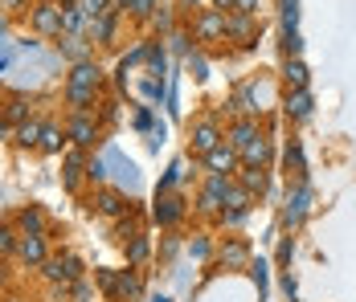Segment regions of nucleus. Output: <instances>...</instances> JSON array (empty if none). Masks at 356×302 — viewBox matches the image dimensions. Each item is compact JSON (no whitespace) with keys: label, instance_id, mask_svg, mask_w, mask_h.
I'll use <instances>...</instances> for the list:
<instances>
[{"label":"nucleus","instance_id":"ddd939ff","mask_svg":"<svg viewBox=\"0 0 356 302\" xmlns=\"http://www.w3.org/2000/svg\"><path fill=\"white\" fill-rule=\"evenodd\" d=\"M254 139H262V131H258V119H238V123L229 127V147H234V151L250 147Z\"/></svg>","mask_w":356,"mask_h":302},{"label":"nucleus","instance_id":"393cba45","mask_svg":"<svg viewBox=\"0 0 356 302\" xmlns=\"http://www.w3.org/2000/svg\"><path fill=\"white\" fill-rule=\"evenodd\" d=\"M115 299H140V278L131 269H115Z\"/></svg>","mask_w":356,"mask_h":302},{"label":"nucleus","instance_id":"6e6552de","mask_svg":"<svg viewBox=\"0 0 356 302\" xmlns=\"http://www.w3.org/2000/svg\"><path fill=\"white\" fill-rule=\"evenodd\" d=\"M307 208H312V188H307V184H299V188L286 196V212H283L286 225H291V229H299V225H303V217H307Z\"/></svg>","mask_w":356,"mask_h":302},{"label":"nucleus","instance_id":"f03ea898","mask_svg":"<svg viewBox=\"0 0 356 302\" xmlns=\"http://www.w3.org/2000/svg\"><path fill=\"white\" fill-rule=\"evenodd\" d=\"M66 139H70L74 147H95L99 143V123L90 119V110L82 115V110H70V119H66Z\"/></svg>","mask_w":356,"mask_h":302},{"label":"nucleus","instance_id":"f704fd0d","mask_svg":"<svg viewBox=\"0 0 356 302\" xmlns=\"http://www.w3.org/2000/svg\"><path fill=\"white\" fill-rule=\"evenodd\" d=\"M299 49H303V37L295 33V29H286V37H283V53H286V58H299Z\"/></svg>","mask_w":356,"mask_h":302},{"label":"nucleus","instance_id":"2eb2a0df","mask_svg":"<svg viewBox=\"0 0 356 302\" xmlns=\"http://www.w3.org/2000/svg\"><path fill=\"white\" fill-rule=\"evenodd\" d=\"M66 82H70V86H90V90H99V86H103V69L95 66V62H78Z\"/></svg>","mask_w":356,"mask_h":302},{"label":"nucleus","instance_id":"412c9836","mask_svg":"<svg viewBox=\"0 0 356 302\" xmlns=\"http://www.w3.org/2000/svg\"><path fill=\"white\" fill-rule=\"evenodd\" d=\"M238 188H246L250 196H262V192H266V171L242 164V168H238Z\"/></svg>","mask_w":356,"mask_h":302},{"label":"nucleus","instance_id":"bb28decb","mask_svg":"<svg viewBox=\"0 0 356 302\" xmlns=\"http://www.w3.org/2000/svg\"><path fill=\"white\" fill-rule=\"evenodd\" d=\"M221 266H229V269H242V266H250V249L242 245V241H229V245L221 249Z\"/></svg>","mask_w":356,"mask_h":302},{"label":"nucleus","instance_id":"a211bd4d","mask_svg":"<svg viewBox=\"0 0 356 302\" xmlns=\"http://www.w3.org/2000/svg\"><path fill=\"white\" fill-rule=\"evenodd\" d=\"M0 119H4L8 127H21V123L29 119V99H25V94H13V99L0 106Z\"/></svg>","mask_w":356,"mask_h":302},{"label":"nucleus","instance_id":"de8ad7c7","mask_svg":"<svg viewBox=\"0 0 356 302\" xmlns=\"http://www.w3.org/2000/svg\"><path fill=\"white\" fill-rule=\"evenodd\" d=\"M180 4H184V8H193V4H201V0H180Z\"/></svg>","mask_w":356,"mask_h":302},{"label":"nucleus","instance_id":"f257e3e1","mask_svg":"<svg viewBox=\"0 0 356 302\" xmlns=\"http://www.w3.org/2000/svg\"><path fill=\"white\" fill-rule=\"evenodd\" d=\"M45 282H54V286H74V282H82V262L74 258V253H58V258H45Z\"/></svg>","mask_w":356,"mask_h":302},{"label":"nucleus","instance_id":"72a5a7b5","mask_svg":"<svg viewBox=\"0 0 356 302\" xmlns=\"http://www.w3.org/2000/svg\"><path fill=\"white\" fill-rule=\"evenodd\" d=\"M86 176H90V184L103 188V180H107V160H90V164H86Z\"/></svg>","mask_w":356,"mask_h":302},{"label":"nucleus","instance_id":"37998d69","mask_svg":"<svg viewBox=\"0 0 356 302\" xmlns=\"http://www.w3.org/2000/svg\"><path fill=\"white\" fill-rule=\"evenodd\" d=\"M152 8H156V0H140L136 4V17H152Z\"/></svg>","mask_w":356,"mask_h":302},{"label":"nucleus","instance_id":"4c0bfd02","mask_svg":"<svg viewBox=\"0 0 356 302\" xmlns=\"http://www.w3.org/2000/svg\"><path fill=\"white\" fill-rule=\"evenodd\" d=\"M99 286H103L111 299H115V269H99Z\"/></svg>","mask_w":356,"mask_h":302},{"label":"nucleus","instance_id":"a878e982","mask_svg":"<svg viewBox=\"0 0 356 302\" xmlns=\"http://www.w3.org/2000/svg\"><path fill=\"white\" fill-rule=\"evenodd\" d=\"M82 164H86L82 147H70V151H66V188H70V192H78V180H82Z\"/></svg>","mask_w":356,"mask_h":302},{"label":"nucleus","instance_id":"3c124183","mask_svg":"<svg viewBox=\"0 0 356 302\" xmlns=\"http://www.w3.org/2000/svg\"><path fill=\"white\" fill-rule=\"evenodd\" d=\"M8 302H21V299H8Z\"/></svg>","mask_w":356,"mask_h":302},{"label":"nucleus","instance_id":"a19ab883","mask_svg":"<svg viewBox=\"0 0 356 302\" xmlns=\"http://www.w3.org/2000/svg\"><path fill=\"white\" fill-rule=\"evenodd\" d=\"M188 249H193V258H209V241H205V237H197Z\"/></svg>","mask_w":356,"mask_h":302},{"label":"nucleus","instance_id":"39448f33","mask_svg":"<svg viewBox=\"0 0 356 302\" xmlns=\"http://www.w3.org/2000/svg\"><path fill=\"white\" fill-rule=\"evenodd\" d=\"M201 164L209 168V176H229V171H238L242 168V156L229 147V143H217L209 156H201Z\"/></svg>","mask_w":356,"mask_h":302},{"label":"nucleus","instance_id":"c85d7f7f","mask_svg":"<svg viewBox=\"0 0 356 302\" xmlns=\"http://www.w3.org/2000/svg\"><path fill=\"white\" fill-rule=\"evenodd\" d=\"M82 25H86V17L78 8H62V33L66 37H82Z\"/></svg>","mask_w":356,"mask_h":302},{"label":"nucleus","instance_id":"a18cd8bd","mask_svg":"<svg viewBox=\"0 0 356 302\" xmlns=\"http://www.w3.org/2000/svg\"><path fill=\"white\" fill-rule=\"evenodd\" d=\"M209 4H213L217 12H229V8H234V0H209Z\"/></svg>","mask_w":356,"mask_h":302},{"label":"nucleus","instance_id":"f8f14e48","mask_svg":"<svg viewBox=\"0 0 356 302\" xmlns=\"http://www.w3.org/2000/svg\"><path fill=\"white\" fill-rule=\"evenodd\" d=\"M95 212H103V217H123V212H127V196L115 192V188H99V192H95Z\"/></svg>","mask_w":356,"mask_h":302},{"label":"nucleus","instance_id":"49530a36","mask_svg":"<svg viewBox=\"0 0 356 302\" xmlns=\"http://www.w3.org/2000/svg\"><path fill=\"white\" fill-rule=\"evenodd\" d=\"M136 4L140 0H115V8H131V12H136Z\"/></svg>","mask_w":356,"mask_h":302},{"label":"nucleus","instance_id":"603ef678","mask_svg":"<svg viewBox=\"0 0 356 302\" xmlns=\"http://www.w3.org/2000/svg\"><path fill=\"white\" fill-rule=\"evenodd\" d=\"M0 123H4V119H0Z\"/></svg>","mask_w":356,"mask_h":302},{"label":"nucleus","instance_id":"b1692460","mask_svg":"<svg viewBox=\"0 0 356 302\" xmlns=\"http://www.w3.org/2000/svg\"><path fill=\"white\" fill-rule=\"evenodd\" d=\"M78 12H82L86 25H90V21H103V17L119 12V8H115V0H78Z\"/></svg>","mask_w":356,"mask_h":302},{"label":"nucleus","instance_id":"9b49d317","mask_svg":"<svg viewBox=\"0 0 356 302\" xmlns=\"http://www.w3.org/2000/svg\"><path fill=\"white\" fill-rule=\"evenodd\" d=\"M225 37H234V41L250 45V41L258 37V29H254V17H246V12H225Z\"/></svg>","mask_w":356,"mask_h":302},{"label":"nucleus","instance_id":"cd10ccee","mask_svg":"<svg viewBox=\"0 0 356 302\" xmlns=\"http://www.w3.org/2000/svg\"><path fill=\"white\" fill-rule=\"evenodd\" d=\"M283 78H286V86H291V90H307V66H303L299 58H286Z\"/></svg>","mask_w":356,"mask_h":302},{"label":"nucleus","instance_id":"8fccbe9b","mask_svg":"<svg viewBox=\"0 0 356 302\" xmlns=\"http://www.w3.org/2000/svg\"><path fill=\"white\" fill-rule=\"evenodd\" d=\"M152 302H168V299H152Z\"/></svg>","mask_w":356,"mask_h":302},{"label":"nucleus","instance_id":"c9c22d12","mask_svg":"<svg viewBox=\"0 0 356 302\" xmlns=\"http://www.w3.org/2000/svg\"><path fill=\"white\" fill-rule=\"evenodd\" d=\"M246 212H250V208H221V225H229V229H234V225H242V221H246Z\"/></svg>","mask_w":356,"mask_h":302},{"label":"nucleus","instance_id":"c756f323","mask_svg":"<svg viewBox=\"0 0 356 302\" xmlns=\"http://www.w3.org/2000/svg\"><path fill=\"white\" fill-rule=\"evenodd\" d=\"M111 33H115V12L103 17V21H90V25H86V37H90V41H111Z\"/></svg>","mask_w":356,"mask_h":302},{"label":"nucleus","instance_id":"20e7f679","mask_svg":"<svg viewBox=\"0 0 356 302\" xmlns=\"http://www.w3.org/2000/svg\"><path fill=\"white\" fill-rule=\"evenodd\" d=\"M13 229H17L21 237H45V233H49L45 208H41V204H25V208L13 217Z\"/></svg>","mask_w":356,"mask_h":302},{"label":"nucleus","instance_id":"473e14b6","mask_svg":"<svg viewBox=\"0 0 356 302\" xmlns=\"http://www.w3.org/2000/svg\"><path fill=\"white\" fill-rule=\"evenodd\" d=\"M115 233L123 237V241H131V237H140V221H136V217H119Z\"/></svg>","mask_w":356,"mask_h":302},{"label":"nucleus","instance_id":"7ed1b4c3","mask_svg":"<svg viewBox=\"0 0 356 302\" xmlns=\"http://www.w3.org/2000/svg\"><path fill=\"white\" fill-rule=\"evenodd\" d=\"M33 33L37 37H62V4L58 0H41L33 8Z\"/></svg>","mask_w":356,"mask_h":302},{"label":"nucleus","instance_id":"e433bc0d","mask_svg":"<svg viewBox=\"0 0 356 302\" xmlns=\"http://www.w3.org/2000/svg\"><path fill=\"white\" fill-rule=\"evenodd\" d=\"M258 4H262V0H234V12H246V17H258Z\"/></svg>","mask_w":356,"mask_h":302},{"label":"nucleus","instance_id":"ea45409f","mask_svg":"<svg viewBox=\"0 0 356 302\" xmlns=\"http://www.w3.org/2000/svg\"><path fill=\"white\" fill-rule=\"evenodd\" d=\"M291 253H295V241H291V237H283V245H279V266H286V262H291Z\"/></svg>","mask_w":356,"mask_h":302},{"label":"nucleus","instance_id":"0eeeda50","mask_svg":"<svg viewBox=\"0 0 356 302\" xmlns=\"http://www.w3.org/2000/svg\"><path fill=\"white\" fill-rule=\"evenodd\" d=\"M217 143H225V139H221V127H217V119H201V123H193V151H197V156H209Z\"/></svg>","mask_w":356,"mask_h":302},{"label":"nucleus","instance_id":"6ab92c4d","mask_svg":"<svg viewBox=\"0 0 356 302\" xmlns=\"http://www.w3.org/2000/svg\"><path fill=\"white\" fill-rule=\"evenodd\" d=\"M62 94H66V106H70V110H82V115L95 106V99H99V90H90V86H70V82H66Z\"/></svg>","mask_w":356,"mask_h":302},{"label":"nucleus","instance_id":"79ce46f5","mask_svg":"<svg viewBox=\"0 0 356 302\" xmlns=\"http://www.w3.org/2000/svg\"><path fill=\"white\" fill-rule=\"evenodd\" d=\"M168 41H172V49H177V53H184V49H188V37H184V33H172Z\"/></svg>","mask_w":356,"mask_h":302},{"label":"nucleus","instance_id":"4468645a","mask_svg":"<svg viewBox=\"0 0 356 302\" xmlns=\"http://www.w3.org/2000/svg\"><path fill=\"white\" fill-rule=\"evenodd\" d=\"M283 110H286V119L303 123V119L312 115V90H291V94L283 99Z\"/></svg>","mask_w":356,"mask_h":302},{"label":"nucleus","instance_id":"c03bdc74","mask_svg":"<svg viewBox=\"0 0 356 302\" xmlns=\"http://www.w3.org/2000/svg\"><path fill=\"white\" fill-rule=\"evenodd\" d=\"M0 8H8V12H21V8H25V0H0Z\"/></svg>","mask_w":356,"mask_h":302},{"label":"nucleus","instance_id":"dca6fc26","mask_svg":"<svg viewBox=\"0 0 356 302\" xmlns=\"http://www.w3.org/2000/svg\"><path fill=\"white\" fill-rule=\"evenodd\" d=\"M62 147H66V127H58V123L45 119V131H41L37 151H45V156H62Z\"/></svg>","mask_w":356,"mask_h":302},{"label":"nucleus","instance_id":"9d476101","mask_svg":"<svg viewBox=\"0 0 356 302\" xmlns=\"http://www.w3.org/2000/svg\"><path fill=\"white\" fill-rule=\"evenodd\" d=\"M13 258H21L25 266L41 269V266H45V258H49V249H45V237H21V241H17V253H13Z\"/></svg>","mask_w":356,"mask_h":302},{"label":"nucleus","instance_id":"f3484780","mask_svg":"<svg viewBox=\"0 0 356 302\" xmlns=\"http://www.w3.org/2000/svg\"><path fill=\"white\" fill-rule=\"evenodd\" d=\"M58 53H62V58H70L74 66H78V62H90V45H86V37H58Z\"/></svg>","mask_w":356,"mask_h":302},{"label":"nucleus","instance_id":"7c9ffc66","mask_svg":"<svg viewBox=\"0 0 356 302\" xmlns=\"http://www.w3.org/2000/svg\"><path fill=\"white\" fill-rule=\"evenodd\" d=\"M17 241H21V233H17L13 225H0V262L17 253Z\"/></svg>","mask_w":356,"mask_h":302},{"label":"nucleus","instance_id":"58836bf2","mask_svg":"<svg viewBox=\"0 0 356 302\" xmlns=\"http://www.w3.org/2000/svg\"><path fill=\"white\" fill-rule=\"evenodd\" d=\"M250 278H254L258 286H266V262H250Z\"/></svg>","mask_w":356,"mask_h":302},{"label":"nucleus","instance_id":"aec40b11","mask_svg":"<svg viewBox=\"0 0 356 302\" xmlns=\"http://www.w3.org/2000/svg\"><path fill=\"white\" fill-rule=\"evenodd\" d=\"M238 156H242V164H246V168H266V160H270V143H266V135H262V139H254L250 147H242Z\"/></svg>","mask_w":356,"mask_h":302},{"label":"nucleus","instance_id":"5701e85b","mask_svg":"<svg viewBox=\"0 0 356 302\" xmlns=\"http://www.w3.org/2000/svg\"><path fill=\"white\" fill-rule=\"evenodd\" d=\"M41 131H45V119H25L13 139H17V147H37L41 143Z\"/></svg>","mask_w":356,"mask_h":302},{"label":"nucleus","instance_id":"2f4dec72","mask_svg":"<svg viewBox=\"0 0 356 302\" xmlns=\"http://www.w3.org/2000/svg\"><path fill=\"white\" fill-rule=\"evenodd\" d=\"M147 253H152V241H147L143 233H140V237H131V245H127V262H131V266H140Z\"/></svg>","mask_w":356,"mask_h":302},{"label":"nucleus","instance_id":"423d86ee","mask_svg":"<svg viewBox=\"0 0 356 302\" xmlns=\"http://www.w3.org/2000/svg\"><path fill=\"white\" fill-rule=\"evenodd\" d=\"M193 37H197V41H225V12L205 8V12L193 21Z\"/></svg>","mask_w":356,"mask_h":302},{"label":"nucleus","instance_id":"1a4fd4ad","mask_svg":"<svg viewBox=\"0 0 356 302\" xmlns=\"http://www.w3.org/2000/svg\"><path fill=\"white\" fill-rule=\"evenodd\" d=\"M229 176H209V184H205V192H201V212H217L225 196H229Z\"/></svg>","mask_w":356,"mask_h":302},{"label":"nucleus","instance_id":"09e8293b","mask_svg":"<svg viewBox=\"0 0 356 302\" xmlns=\"http://www.w3.org/2000/svg\"><path fill=\"white\" fill-rule=\"evenodd\" d=\"M4 278H8V274H4V262H0V286H4Z\"/></svg>","mask_w":356,"mask_h":302},{"label":"nucleus","instance_id":"4be33fe9","mask_svg":"<svg viewBox=\"0 0 356 302\" xmlns=\"http://www.w3.org/2000/svg\"><path fill=\"white\" fill-rule=\"evenodd\" d=\"M180 217H184V201L180 196H160L156 201V221L160 225H177Z\"/></svg>","mask_w":356,"mask_h":302}]
</instances>
